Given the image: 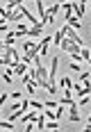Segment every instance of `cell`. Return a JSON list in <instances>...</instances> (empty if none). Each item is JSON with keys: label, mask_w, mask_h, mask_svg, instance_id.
I'll use <instances>...</instances> for the list:
<instances>
[{"label": "cell", "mask_w": 91, "mask_h": 132, "mask_svg": "<svg viewBox=\"0 0 91 132\" xmlns=\"http://www.w3.org/2000/svg\"><path fill=\"white\" fill-rule=\"evenodd\" d=\"M21 2H23V0H9L7 9H18V7H21Z\"/></svg>", "instance_id": "obj_15"}, {"label": "cell", "mask_w": 91, "mask_h": 132, "mask_svg": "<svg viewBox=\"0 0 91 132\" xmlns=\"http://www.w3.org/2000/svg\"><path fill=\"white\" fill-rule=\"evenodd\" d=\"M46 114H39V119H37V130H46Z\"/></svg>", "instance_id": "obj_12"}, {"label": "cell", "mask_w": 91, "mask_h": 132, "mask_svg": "<svg viewBox=\"0 0 91 132\" xmlns=\"http://www.w3.org/2000/svg\"><path fill=\"white\" fill-rule=\"evenodd\" d=\"M46 107H50V109H57L59 103H55V100H46Z\"/></svg>", "instance_id": "obj_20"}, {"label": "cell", "mask_w": 91, "mask_h": 132, "mask_svg": "<svg viewBox=\"0 0 91 132\" xmlns=\"http://www.w3.org/2000/svg\"><path fill=\"white\" fill-rule=\"evenodd\" d=\"M89 66H91V57H89Z\"/></svg>", "instance_id": "obj_24"}, {"label": "cell", "mask_w": 91, "mask_h": 132, "mask_svg": "<svg viewBox=\"0 0 91 132\" xmlns=\"http://www.w3.org/2000/svg\"><path fill=\"white\" fill-rule=\"evenodd\" d=\"M48 93H50V96H57V84H50V87H48Z\"/></svg>", "instance_id": "obj_19"}, {"label": "cell", "mask_w": 91, "mask_h": 132, "mask_svg": "<svg viewBox=\"0 0 91 132\" xmlns=\"http://www.w3.org/2000/svg\"><path fill=\"white\" fill-rule=\"evenodd\" d=\"M75 14H73V5L71 2H64V23L68 21V18H73Z\"/></svg>", "instance_id": "obj_7"}, {"label": "cell", "mask_w": 91, "mask_h": 132, "mask_svg": "<svg viewBox=\"0 0 91 132\" xmlns=\"http://www.w3.org/2000/svg\"><path fill=\"white\" fill-rule=\"evenodd\" d=\"M73 5V14H75V18H82L84 16V5H80V2H71Z\"/></svg>", "instance_id": "obj_6"}, {"label": "cell", "mask_w": 91, "mask_h": 132, "mask_svg": "<svg viewBox=\"0 0 91 132\" xmlns=\"http://www.w3.org/2000/svg\"><path fill=\"white\" fill-rule=\"evenodd\" d=\"M62 30L66 32V37H68V39H71V41H75L80 48H82V37L78 34V30H73V27L68 25V23H64V25H62Z\"/></svg>", "instance_id": "obj_1"}, {"label": "cell", "mask_w": 91, "mask_h": 132, "mask_svg": "<svg viewBox=\"0 0 91 132\" xmlns=\"http://www.w3.org/2000/svg\"><path fill=\"white\" fill-rule=\"evenodd\" d=\"M27 68H30V64H25V62H18V64L14 66V73L23 78V75H25V71H27Z\"/></svg>", "instance_id": "obj_5"}, {"label": "cell", "mask_w": 91, "mask_h": 132, "mask_svg": "<svg viewBox=\"0 0 91 132\" xmlns=\"http://www.w3.org/2000/svg\"><path fill=\"white\" fill-rule=\"evenodd\" d=\"M43 27H46V25H37V27H30V30H27V37H39L41 32H43Z\"/></svg>", "instance_id": "obj_10"}, {"label": "cell", "mask_w": 91, "mask_h": 132, "mask_svg": "<svg viewBox=\"0 0 91 132\" xmlns=\"http://www.w3.org/2000/svg\"><path fill=\"white\" fill-rule=\"evenodd\" d=\"M64 39H66V32L62 30V27H59V30H57V34H52V43H55V46L59 48V46H62V41H64Z\"/></svg>", "instance_id": "obj_4"}, {"label": "cell", "mask_w": 91, "mask_h": 132, "mask_svg": "<svg viewBox=\"0 0 91 132\" xmlns=\"http://www.w3.org/2000/svg\"><path fill=\"white\" fill-rule=\"evenodd\" d=\"M23 98V91H12V100H21Z\"/></svg>", "instance_id": "obj_18"}, {"label": "cell", "mask_w": 91, "mask_h": 132, "mask_svg": "<svg viewBox=\"0 0 91 132\" xmlns=\"http://www.w3.org/2000/svg\"><path fill=\"white\" fill-rule=\"evenodd\" d=\"M59 87H62V89H73V82H71V78H66V75H64V78L59 80Z\"/></svg>", "instance_id": "obj_11"}, {"label": "cell", "mask_w": 91, "mask_h": 132, "mask_svg": "<svg viewBox=\"0 0 91 132\" xmlns=\"http://www.w3.org/2000/svg\"><path fill=\"white\" fill-rule=\"evenodd\" d=\"M59 5H62V2H55V5H50V7H48V14H50V16H57V12H59Z\"/></svg>", "instance_id": "obj_13"}, {"label": "cell", "mask_w": 91, "mask_h": 132, "mask_svg": "<svg viewBox=\"0 0 91 132\" xmlns=\"http://www.w3.org/2000/svg\"><path fill=\"white\" fill-rule=\"evenodd\" d=\"M57 2H66V0H57Z\"/></svg>", "instance_id": "obj_23"}, {"label": "cell", "mask_w": 91, "mask_h": 132, "mask_svg": "<svg viewBox=\"0 0 91 132\" xmlns=\"http://www.w3.org/2000/svg\"><path fill=\"white\" fill-rule=\"evenodd\" d=\"M37 119H39L37 112H27L25 116H23V125H25V123H37Z\"/></svg>", "instance_id": "obj_8"}, {"label": "cell", "mask_w": 91, "mask_h": 132, "mask_svg": "<svg viewBox=\"0 0 91 132\" xmlns=\"http://www.w3.org/2000/svg\"><path fill=\"white\" fill-rule=\"evenodd\" d=\"M7 98H9V93H7V91L0 93V105H5V103H7Z\"/></svg>", "instance_id": "obj_21"}, {"label": "cell", "mask_w": 91, "mask_h": 132, "mask_svg": "<svg viewBox=\"0 0 91 132\" xmlns=\"http://www.w3.org/2000/svg\"><path fill=\"white\" fill-rule=\"evenodd\" d=\"M0 128H2V130H12V128H14V121H2Z\"/></svg>", "instance_id": "obj_17"}, {"label": "cell", "mask_w": 91, "mask_h": 132, "mask_svg": "<svg viewBox=\"0 0 91 132\" xmlns=\"http://www.w3.org/2000/svg\"><path fill=\"white\" fill-rule=\"evenodd\" d=\"M46 130H59V125H57V121H48V123H46Z\"/></svg>", "instance_id": "obj_16"}, {"label": "cell", "mask_w": 91, "mask_h": 132, "mask_svg": "<svg viewBox=\"0 0 91 132\" xmlns=\"http://www.w3.org/2000/svg\"><path fill=\"white\" fill-rule=\"evenodd\" d=\"M0 30H2V34H7V32H9V27H7V23H0Z\"/></svg>", "instance_id": "obj_22"}, {"label": "cell", "mask_w": 91, "mask_h": 132, "mask_svg": "<svg viewBox=\"0 0 91 132\" xmlns=\"http://www.w3.org/2000/svg\"><path fill=\"white\" fill-rule=\"evenodd\" d=\"M66 23H68V25L73 27V30H82V21H80V18H75V16H73V18H68V21H66Z\"/></svg>", "instance_id": "obj_9"}, {"label": "cell", "mask_w": 91, "mask_h": 132, "mask_svg": "<svg viewBox=\"0 0 91 132\" xmlns=\"http://www.w3.org/2000/svg\"><path fill=\"white\" fill-rule=\"evenodd\" d=\"M34 2H37V0H34Z\"/></svg>", "instance_id": "obj_25"}, {"label": "cell", "mask_w": 91, "mask_h": 132, "mask_svg": "<svg viewBox=\"0 0 91 132\" xmlns=\"http://www.w3.org/2000/svg\"><path fill=\"white\" fill-rule=\"evenodd\" d=\"M68 119L73 121V123H78V121H80V103L68 105Z\"/></svg>", "instance_id": "obj_3"}, {"label": "cell", "mask_w": 91, "mask_h": 132, "mask_svg": "<svg viewBox=\"0 0 91 132\" xmlns=\"http://www.w3.org/2000/svg\"><path fill=\"white\" fill-rule=\"evenodd\" d=\"M68 68H71V71H75V73H82V71H84V68L80 66V62H71V64H68Z\"/></svg>", "instance_id": "obj_14"}, {"label": "cell", "mask_w": 91, "mask_h": 132, "mask_svg": "<svg viewBox=\"0 0 91 132\" xmlns=\"http://www.w3.org/2000/svg\"><path fill=\"white\" fill-rule=\"evenodd\" d=\"M57 66H59V57H57V55H52V57H50V75H48L50 84H55V78H57Z\"/></svg>", "instance_id": "obj_2"}]
</instances>
